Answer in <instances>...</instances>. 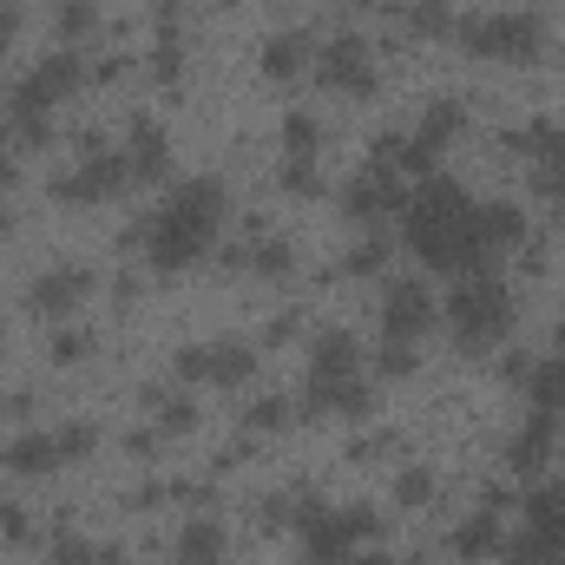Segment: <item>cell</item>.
<instances>
[{
	"mask_svg": "<svg viewBox=\"0 0 565 565\" xmlns=\"http://www.w3.org/2000/svg\"><path fill=\"white\" fill-rule=\"evenodd\" d=\"M402 217H408V244L422 250L434 270H447V277L487 270V250H480V237H473V204H467L460 184H422V191L402 204Z\"/></svg>",
	"mask_w": 565,
	"mask_h": 565,
	"instance_id": "6da1fadb",
	"label": "cell"
},
{
	"mask_svg": "<svg viewBox=\"0 0 565 565\" xmlns=\"http://www.w3.org/2000/svg\"><path fill=\"white\" fill-rule=\"evenodd\" d=\"M217 224H224V191H217L211 178H191V184H178V191H171V204H164V211L145 224L151 264H158V270H184L191 257H204V250H211Z\"/></svg>",
	"mask_w": 565,
	"mask_h": 565,
	"instance_id": "7a4b0ae2",
	"label": "cell"
},
{
	"mask_svg": "<svg viewBox=\"0 0 565 565\" xmlns=\"http://www.w3.org/2000/svg\"><path fill=\"white\" fill-rule=\"evenodd\" d=\"M447 322H454V335H460L467 349L500 342V335L513 329V296H507V282H493L487 270L460 277L454 282V296H447Z\"/></svg>",
	"mask_w": 565,
	"mask_h": 565,
	"instance_id": "3957f363",
	"label": "cell"
},
{
	"mask_svg": "<svg viewBox=\"0 0 565 565\" xmlns=\"http://www.w3.org/2000/svg\"><path fill=\"white\" fill-rule=\"evenodd\" d=\"M467 53H493V60H533L540 53V20L526 13H493V20H467L460 26Z\"/></svg>",
	"mask_w": 565,
	"mask_h": 565,
	"instance_id": "277c9868",
	"label": "cell"
},
{
	"mask_svg": "<svg viewBox=\"0 0 565 565\" xmlns=\"http://www.w3.org/2000/svg\"><path fill=\"white\" fill-rule=\"evenodd\" d=\"M375 526H382V520H375L369 507H355V513H309V520H302V533H309V565H342L349 546L369 540Z\"/></svg>",
	"mask_w": 565,
	"mask_h": 565,
	"instance_id": "5b68a950",
	"label": "cell"
},
{
	"mask_svg": "<svg viewBox=\"0 0 565 565\" xmlns=\"http://www.w3.org/2000/svg\"><path fill=\"white\" fill-rule=\"evenodd\" d=\"M322 86L329 93H349V99H369L375 93V60H369V40L362 33H335L322 46Z\"/></svg>",
	"mask_w": 565,
	"mask_h": 565,
	"instance_id": "8992f818",
	"label": "cell"
},
{
	"mask_svg": "<svg viewBox=\"0 0 565 565\" xmlns=\"http://www.w3.org/2000/svg\"><path fill=\"white\" fill-rule=\"evenodd\" d=\"M119 184H132V164H126V151H93L79 171H66L53 191L66 198V204H99V198H113Z\"/></svg>",
	"mask_w": 565,
	"mask_h": 565,
	"instance_id": "52a82bcc",
	"label": "cell"
},
{
	"mask_svg": "<svg viewBox=\"0 0 565 565\" xmlns=\"http://www.w3.org/2000/svg\"><path fill=\"white\" fill-rule=\"evenodd\" d=\"M434 329V296H427V282H388V296H382V335L388 342H415Z\"/></svg>",
	"mask_w": 565,
	"mask_h": 565,
	"instance_id": "ba28073f",
	"label": "cell"
},
{
	"mask_svg": "<svg viewBox=\"0 0 565 565\" xmlns=\"http://www.w3.org/2000/svg\"><path fill=\"white\" fill-rule=\"evenodd\" d=\"M73 79H79V60H73V53H53L46 66H33V73L13 86V113H53V99L73 93Z\"/></svg>",
	"mask_w": 565,
	"mask_h": 565,
	"instance_id": "9c48e42d",
	"label": "cell"
},
{
	"mask_svg": "<svg viewBox=\"0 0 565 565\" xmlns=\"http://www.w3.org/2000/svg\"><path fill=\"white\" fill-rule=\"evenodd\" d=\"M250 369H257V355L250 349H237V342H217V349H184L178 355V375L184 382H250Z\"/></svg>",
	"mask_w": 565,
	"mask_h": 565,
	"instance_id": "30bf717a",
	"label": "cell"
},
{
	"mask_svg": "<svg viewBox=\"0 0 565 565\" xmlns=\"http://www.w3.org/2000/svg\"><path fill=\"white\" fill-rule=\"evenodd\" d=\"M342 211L355 217V224H388V211H402V184H395V171H362L349 191H342Z\"/></svg>",
	"mask_w": 565,
	"mask_h": 565,
	"instance_id": "8fae6325",
	"label": "cell"
},
{
	"mask_svg": "<svg viewBox=\"0 0 565 565\" xmlns=\"http://www.w3.org/2000/svg\"><path fill=\"white\" fill-rule=\"evenodd\" d=\"M355 362H362L355 335L329 329V335L316 342V355H309V388H335V382H349V375H355Z\"/></svg>",
	"mask_w": 565,
	"mask_h": 565,
	"instance_id": "7c38bea8",
	"label": "cell"
},
{
	"mask_svg": "<svg viewBox=\"0 0 565 565\" xmlns=\"http://www.w3.org/2000/svg\"><path fill=\"white\" fill-rule=\"evenodd\" d=\"M86 289H93V270H79V264H73V270H53V277H40L26 302H33L40 316H66V309H73Z\"/></svg>",
	"mask_w": 565,
	"mask_h": 565,
	"instance_id": "4fadbf2b",
	"label": "cell"
},
{
	"mask_svg": "<svg viewBox=\"0 0 565 565\" xmlns=\"http://www.w3.org/2000/svg\"><path fill=\"white\" fill-rule=\"evenodd\" d=\"M126 164H132V184H139V178H164L171 158H164V132H158L151 119H132V126H126Z\"/></svg>",
	"mask_w": 565,
	"mask_h": 565,
	"instance_id": "5bb4252c",
	"label": "cell"
},
{
	"mask_svg": "<svg viewBox=\"0 0 565 565\" xmlns=\"http://www.w3.org/2000/svg\"><path fill=\"white\" fill-rule=\"evenodd\" d=\"M520 231H526V224H520V211H513V204H487V211H473V237H480V250H487V257H493V250H513V244H520Z\"/></svg>",
	"mask_w": 565,
	"mask_h": 565,
	"instance_id": "9a60e30c",
	"label": "cell"
},
{
	"mask_svg": "<svg viewBox=\"0 0 565 565\" xmlns=\"http://www.w3.org/2000/svg\"><path fill=\"white\" fill-rule=\"evenodd\" d=\"M224 559V526L217 520H191L178 533V565H217Z\"/></svg>",
	"mask_w": 565,
	"mask_h": 565,
	"instance_id": "2e32d148",
	"label": "cell"
},
{
	"mask_svg": "<svg viewBox=\"0 0 565 565\" xmlns=\"http://www.w3.org/2000/svg\"><path fill=\"white\" fill-rule=\"evenodd\" d=\"M546 454H553V415H533V422L520 427V440H513V467H520V473H533Z\"/></svg>",
	"mask_w": 565,
	"mask_h": 565,
	"instance_id": "e0dca14e",
	"label": "cell"
},
{
	"mask_svg": "<svg viewBox=\"0 0 565 565\" xmlns=\"http://www.w3.org/2000/svg\"><path fill=\"white\" fill-rule=\"evenodd\" d=\"M7 467H20V473H46V467H60V440H53V434H26V440L7 447Z\"/></svg>",
	"mask_w": 565,
	"mask_h": 565,
	"instance_id": "ac0fdd59",
	"label": "cell"
},
{
	"mask_svg": "<svg viewBox=\"0 0 565 565\" xmlns=\"http://www.w3.org/2000/svg\"><path fill=\"white\" fill-rule=\"evenodd\" d=\"M302 60H309V40H302V33H282V40L264 46V73H270V79H296Z\"/></svg>",
	"mask_w": 565,
	"mask_h": 565,
	"instance_id": "d6986e66",
	"label": "cell"
},
{
	"mask_svg": "<svg viewBox=\"0 0 565 565\" xmlns=\"http://www.w3.org/2000/svg\"><path fill=\"white\" fill-rule=\"evenodd\" d=\"M493 546H500V520H493V507L473 513V520L454 533V553H467V559H480V553H493Z\"/></svg>",
	"mask_w": 565,
	"mask_h": 565,
	"instance_id": "ffe728a7",
	"label": "cell"
},
{
	"mask_svg": "<svg viewBox=\"0 0 565 565\" xmlns=\"http://www.w3.org/2000/svg\"><path fill=\"white\" fill-rule=\"evenodd\" d=\"M533 402H540V415L565 408V355H559V362H540V369H533Z\"/></svg>",
	"mask_w": 565,
	"mask_h": 565,
	"instance_id": "44dd1931",
	"label": "cell"
},
{
	"mask_svg": "<svg viewBox=\"0 0 565 565\" xmlns=\"http://www.w3.org/2000/svg\"><path fill=\"white\" fill-rule=\"evenodd\" d=\"M454 132H460V106H454V99H440V106H427L422 139H415V145H427V151H434V145H447Z\"/></svg>",
	"mask_w": 565,
	"mask_h": 565,
	"instance_id": "7402d4cb",
	"label": "cell"
},
{
	"mask_svg": "<svg viewBox=\"0 0 565 565\" xmlns=\"http://www.w3.org/2000/svg\"><path fill=\"white\" fill-rule=\"evenodd\" d=\"M282 145H289V158H316V119L309 113H289L282 119Z\"/></svg>",
	"mask_w": 565,
	"mask_h": 565,
	"instance_id": "603a6c76",
	"label": "cell"
},
{
	"mask_svg": "<svg viewBox=\"0 0 565 565\" xmlns=\"http://www.w3.org/2000/svg\"><path fill=\"white\" fill-rule=\"evenodd\" d=\"M93 20H99V7H93V0H66V7H60V33H66V40L93 33Z\"/></svg>",
	"mask_w": 565,
	"mask_h": 565,
	"instance_id": "cb8c5ba5",
	"label": "cell"
},
{
	"mask_svg": "<svg viewBox=\"0 0 565 565\" xmlns=\"http://www.w3.org/2000/svg\"><path fill=\"white\" fill-rule=\"evenodd\" d=\"M53 440H60V460H73V454H86V447H93L99 434H93V422H73V427H60Z\"/></svg>",
	"mask_w": 565,
	"mask_h": 565,
	"instance_id": "d4e9b609",
	"label": "cell"
},
{
	"mask_svg": "<svg viewBox=\"0 0 565 565\" xmlns=\"http://www.w3.org/2000/svg\"><path fill=\"white\" fill-rule=\"evenodd\" d=\"M533 151H540V164H565V132L559 126H533Z\"/></svg>",
	"mask_w": 565,
	"mask_h": 565,
	"instance_id": "484cf974",
	"label": "cell"
},
{
	"mask_svg": "<svg viewBox=\"0 0 565 565\" xmlns=\"http://www.w3.org/2000/svg\"><path fill=\"white\" fill-rule=\"evenodd\" d=\"M382 264H388V237H369V244L349 257V270H355V277H369V270H382Z\"/></svg>",
	"mask_w": 565,
	"mask_h": 565,
	"instance_id": "4316f807",
	"label": "cell"
},
{
	"mask_svg": "<svg viewBox=\"0 0 565 565\" xmlns=\"http://www.w3.org/2000/svg\"><path fill=\"white\" fill-rule=\"evenodd\" d=\"M447 20H454L447 0H422V7H415V33H447Z\"/></svg>",
	"mask_w": 565,
	"mask_h": 565,
	"instance_id": "83f0119b",
	"label": "cell"
},
{
	"mask_svg": "<svg viewBox=\"0 0 565 565\" xmlns=\"http://www.w3.org/2000/svg\"><path fill=\"white\" fill-rule=\"evenodd\" d=\"M282 184H289L296 198H309V191H316V164H309V158H289V164H282Z\"/></svg>",
	"mask_w": 565,
	"mask_h": 565,
	"instance_id": "f1b7e54d",
	"label": "cell"
},
{
	"mask_svg": "<svg viewBox=\"0 0 565 565\" xmlns=\"http://www.w3.org/2000/svg\"><path fill=\"white\" fill-rule=\"evenodd\" d=\"M415 369V342H382V375H408Z\"/></svg>",
	"mask_w": 565,
	"mask_h": 565,
	"instance_id": "f546056e",
	"label": "cell"
},
{
	"mask_svg": "<svg viewBox=\"0 0 565 565\" xmlns=\"http://www.w3.org/2000/svg\"><path fill=\"white\" fill-rule=\"evenodd\" d=\"M282 422H289V402H282V395H264V402L250 408V427H282Z\"/></svg>",
	"mask_w": 565,
	"mask_h": 565,
	"instance_id": "4dcf8cb0",
	"label": "cell"
},
{
	"mask_svg": "<svg viewBox=\"0 0 565 565\" xmlns=\"http://www.w3.org/2000/svg\"><path fill=\"white\" fill-rule=\"evenodd\" d=\"M250 264H257L264 277H282V270H289V250H282V244H257V250H250Z\"/></svg>",
	"mask_w": 565,
	"mask_h": 565,
	"instance_id": "1f68e13d",
	"label": "cell"
},
{
	"mask_svg": "<svg viewBox=\"0 0 565 565\" xmlns=\"http://www.w3.org/2000/svg\"><path fill=\"white\" fill-rule=\"evenodd\" d=\"M427 493H434V480H427L422 467H415V473H402V507H422Z\"/></svg>",
	"mask_w": 565,
	"mask_h": 565,
	"instance_id": "d6a6232c",
	"label": "cell"
},
{
	"mask_svg": "<svg viewBox=\"0 0 565 565\" xmlns=\"http://www.w3.org/2000/svg\"><path fill=\"white\" fill-rule=\"evenodd\" d=\"M53 559H60V565H93L99 553H93L86 540H60V553H53Z\"/></svg>",
	"mask_w": 565,
	"mask_h": 565,
	"instance_id": "836d02e7",
	"label": "cell"
},
{
	"mask_svg": "<svg viewBox=\"0 0 565 565\" xmlns=\"http://www.w3.org/2000/svg\"><path fill=\"white\" fill-rule=\"evenodd\" d=\"M86 349H93V342H86V335H79V329H66V335H60V342H53V355H60V362H79V355H86Z\"/></svg>",
	"mask_w": 565,
	"mask_h": 565,
	"instance_id": "e575fe53",
	"label": "cell"
},
{
	"mask_svg": "<svg viewBox=\"0 0 565 565\" xmlns=\"http://www.w3.org/2000/svg\"><path fill=\"white\" fill-rule=\"evenodd\" d=\"M191 422H198V415H191V402H164V427H171V434H184Z\"/></svg>",
	"mask_w": 565,
	"mask_h": 565,
	"instance_id": "d590c367",
	"label": "cell"
},
{
	"mask_svg": "<svg viewBox=\"0 0 565 565\" xmlns=\"http://www.w3.org/2000/svg\"><path fill=\"white\" fill-rule=\"evenodd\" d=\"M7 184H13V158L0 151V191H7Z\"/></svg>",
	"mask_w": 565,
	"mask_h": 565,
	"instance_id": "8d00e7d4",
	"label": "cell"
},
{
	"mask_svg": "<svg viewBox=\"0 0 565 565\" xmlns=\"http://www.w3.org/2000/svg\"><path fill=\"white\" fill-rule=\"evenodd\" d=\"M355 565H395V559H382V553H369V559H355Z\"/></svg>",
	"mask_w": 565,
	"mask_h": 565,
	"instance_id": "74e56055",
	"label": "cell"
},
{
	"mask_svg": "<svg viewBox=\"0 0 565 565\" xmlns=\"http://www.w3.org/2000/svg\"><path fill=\"white\" fill-rule=\"evenodd\" d=\"M0 231H7V204H0Z\"/></svg>",
	"mask_w": 565,
	"mask_h": 565,
	"instance_id": "f35d334b",
	"label": "cell"
},
{
	"mask_svg": "<svg viewBox=\"0 0 565 565\" xmlns=\"http://www.w3.org/2000/svg\"><path fill=\"white\" fill-rule=\"evenodd\" d=\"M349 7H362V0H349Z\"/></svg>",
	"mask_w": 565,
	"mask_h": 565,
	"instance_id": "ab89813d",
	"label": "cell"
},
{
	"mask_svg": "<svg viewBox=\"0 0 565 565\" xmlns=\"http://www.w3.org/2000/svg\"><path fill=\"white\" fill-rule=\"evenodd\" d=\"M559 342H565V329H559Z\"/></svg>",
	"mask_w": 565,
	"mask_h": 565,
	"instance_id": "60d3db41",
	"label": "cell"
}]
</instances>
